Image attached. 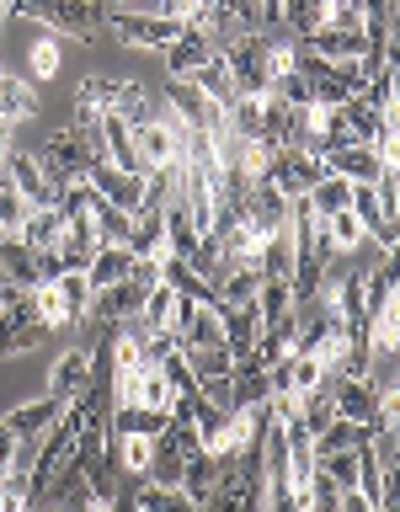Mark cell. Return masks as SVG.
<instances>
[{
  "label": "cell",
  "instance_id": "2",
  "mask_svg": "<svg viewBox=\"0 0 400 512\" xmlns=\"http://www.w3.org/2000/svg\"><path fill=\"white\" fill-rule=\"evenodd\" d=\"M262 182L278 192L283 203H294V198H310V192L326 182V166H320V155H310V150H278Z\"/></svg>",
  "mask_w": 400,
  "mask_h": 512
},
{
  "label": "cell",
  "instance_id": "25",
  "mask_svg": "<svg viewBox=\"0 0 400 512\" xmlns=\"http://www.w3.org/2000/svg\"><path fill=\"white\" fill-rule=\"evenodd\" d=\"M171 315H176V294L166 283H155L150 294L139 299V315H134V326L139 331H171Z\"/></svg>",
  "mask_w": 400,
  "mask_h": 512
},
{
  "label": "cell",
  "instance_id": "18",
  "mask_svg": "<svg viewBox=\"0 0 400 512\" xmlns=\"http://www.w3.org/2000/svg\"><path fill=\"white\" fill-rule=\"evenodd\" d=\"M160 107H166L176 123H187V128H203V118H208V102L198 96L192 80H166V86H160Z\"/></svg>",
  "mask_w": 400,
  "mask_h": 512
},
{
  "label": "cell",
  "instance_id": "17",
  "mask_svg": "<svg viewBox=\"0 0 400 512\" xmlns=\"http://www.w3.org/2000/svg\"><path fill=\"white\" fill-rule=\"evenodd\" d=\"M38 112H43L38 107V91H32L22 75H0V123L16 128V123H32Z\"/></svg>",
  "mask_w": 400,
  "mask_h": 512
},
{
  "label": "cell",
  "instance_id": "41",
  "mask_svg": "<svg viewBox=\"0 0 400 512\" xmlns=\"http://www.w3.org/2000/svg\"><path fill=\"white\" fill-rule=\"evenodd\" d=\"M32 304H38V326H43V331L70 326V310H64V299H59L54 283H38V288H32Z\"/></svg>",
  "mask_w": 400,
  "mask_h": 512
},
{
  "label": "cell",
  "instance_id": "46",
  "mask_svg": "<svg viewBox=\"0 0 400 512\" xmlns=\"http://www.w3.org/2000/svg\"><path fill=\"white\" fill-rule=\"evenodd\" d=\"M22 219H27V203L16 198V187H11V176L0 171V240L22 230Z\"/></svg>",
  "mask_w": 400,
  "mask_h": 512
},
{
  "label": "cell",
  "instance_id": "49",
  "mask_svg": "<svg viewBox=\"0 0 400 512\" xmlns=\"http://www.w3.org/2000/svg\"><path fill=\"white\" fill-rule=\"evenodd\" d=\"M16 459H22V438H16V432L0 422V475H11Z\"/></svg>",
  "mask_w": 400,
  "mask_h": 512
},
{
  "label": "cell",
  "instance_id": "15",
  "mask_svg": "<svg viewBox=\"0 0 400 512\" xmlns=\"http://www.w3.org/2000/svg\"><path fill=\"white\" fill-rule=\"evenodd\" d=\"M0 283L16 288V294H32V288L43 283V278H38V256H32L16 235L0 240Z\"/></svg>",
  "mask_w": 400,
  "mask_h": 512
},
{
  "label": "cell",
  "instance_id": "43",
  "mask_svg": "<svg viewBox=\"0 0 400 512\" xmlns=\"http://www.w3.org/2000/svg\"><path fill=\"white\" fill-rule=\"evenodd\" d=\"M59 38H48V32H43V38L38 43H32L27 48V70H32V80H54L59 75Z\"/></svg>",
  "mask_w": 400,
  "mask_h": 512
},
{
  "label": "cell",
  "instance_id": "27",
  "mask_svg": "<svg viewBox=\"0 0 400 512\" xmlns=\"http://www.w3.org/2000/svg\"><path fill=\"white\" fill-rule=\"evenodd\" d=\"M256 288H262V272H256V267H230V272L219 278L214 294H219L224 310H235V304H251V299H256Z\"/></svg>",
  "mask_w": 400,
  "mask_h": 512
},
{
  "label": "cell",
  "instance_id": "20",
  "mask_svg": "<svg viewBox=\"0 0 400 512\" xmlns=\"http://www.w3.org/2000/svg\"><path fill=\"white\" fill-rule=\"evenodd\" d=\"M395 118H400V112H395ZM336 128L347 134V144H363V150H368V144H374V134L384 128V118L363 107V96H352V102L336 107Z\"/></svg>",
  "mask_w": 400,
  "mask_h": 512
},
{
  "label": "cell",
  "instance_id": "24",
  "mask_svg": "<svg viewBox=\"0 0 400 512\" xmlns=\"http://www.w3.org/2000/svg\"><path fill=\"white\" fill-rule=\"evenodd\" d=\"M182 352L192 358V352H224V326H219V310H198L187 320L182 331Z\"/></svg>",
  "mask_w": 400,
  "mask_h": 512
},
{
  "label": "cell",
  "instance_id": "29",
  "mask_svg": "<svg viewBox=\"0 0 400 512\" xmlns=\"http://www.w3.org/2000/svg\"><path fill=\"white\" fill-rule=\"evenodd\" d=\"M262 102L267 96H235V107L224 112V123H230L235 139H246V144L262 139Z\"/></svg>",
  "mask_w": 400,
  "mask_h": 512
},
{
  "label": "cell",
  "instance_id": "42",
  "mask_svg": "<svg viewBox=\"0 0 400 512\" xmlns=\"http://www.w3.org/2000/svg\"><path fill=\"white\" fill-rule=\"evenodd\" d=\"M363 22H368V0H336V6H326V27L331 32H352V38H363Z\"/></svg>",
  "mask_w": 400,
  "mask_h": 512
},
{
  "label": "cell",
  "instance_id": "21",
  "mask_svg": "<svg viewBox=\"0 0 400 512\" xmlns=\"http://www.w3.org/2000/svg\"><path fill=\"white\" fill-rule=\"evenodd\" d=\"M214 486H219V459H214V454H203V448H198V454L187 459V470H182V486H176V491H182L192 507H203L208 496H214Z\"/></svg>",
  "mask_w": 400,
  "mask_h": 512
},
{
  "label": "cell",
  "instance_id": "23",
  "mask_svg": "<svg viewBox=\"0 0 400 512\" xmlns=\"http://www.w3.org/2000/svg\"><path fill=\"white\" fill-rule=\"evenodd\" d=\"M128 267H134V256H128V251H118V246H96L91 267H86V283H91V294H102V288L123 283V278H128Z\"/></svg>",
  "mask_w": 400,
  "mask_h": 512
},
{
  "label": "cell",
  "instance_id": "9",
  "mask_svg": "<svg viewBox=\"0 0 400 512\" xmlns=\"http://www.w3.org/2000/svg\"><path fill=\"white\" fill-rule=\"evenodd\" d=\"M80 182L91 187V198L123 208V214H134V208H139V182H134V176H123V171H112L107 160H91V171L80 176Z\"/></svg>",
  "mask_w": 400,
  "mask_h": 512
},
{
  "label": "cell",
  "instance_id": "22",
  "mask_svg": "<svg viewBox=\"0 0 400 512\" xmlns=\"http://www.w3.org/2000/svg\"><path fill=\"white\" fill-rule=\"evenodd\" d=\"M91 224H96V246H118L128 251V235H134V214H123V208H112L102 198H91Z\"/></svg>",
  "mask_w": 400,
  "mask_h": 512
},
{
  "label": "cell",
  "instance_id": "6",
  "mask_svg": "<svg viewBox=\"0 0 400 512\" xmlns=\"http://www.w3.org/2000/svg\"><path fill=\"white\" fill-rule=\"evenodd\" d=\"M219 326H224V358L235 363H246L256 342H262V315H256V299L251 304H235V310H219Z\"/></svg>",
  "mask_w": 400,
  "mask_h": 512
},
{
  "label": "cell",
  "instance_id": "38",
  "mask_svg": "<svg viewBox=\"0 0 400 512\" xmlns=\"http://www.w3.org/2000/svg\"><path fill=\"white\" fill-rule=\"evenodd\" d=\"M336 422V406H331V390H315V395H299V427L310 432H326Z\"/></svg>",
  "mask_w": 400,
  "mask_h": 512
},
{
  "label": "cell",
  "instance_id": "48",
  "mask_svg": "<svg viewBox=\"0 0 400 512\" xmlns=\"http://www.w3.org/2000/svg\"><path fill=\"white\" fill-rule=\"evenodd\" d=\"M128 283L150 294V288L160 283V262H150V256H134V267H128Z\"/></svg>",
  "mask_w": 400,
  "mask_h": 512
},
{
  "label": "cell",
  "instance_id": "3",
  "mask_svg": "<svg viewBox=\"0 0 400 512\" xmlns=\"http://www.w3.org/2000/svg\"><path fill=\"white\" fill-rule=\"evenodd\" d=\"M187 134H192V128H187V123H176L171 112L160 107V112H155V118L144 123V128H134V150H139V166H144V171H160V166H171Z\"/></svg>",
  "mask_w": 400,
  "mask_h": 512
},
{
  "label": "cell",
  "instance_id": "19",
  "mask_svg": "<svg viewBox=\"0 0 400 512\" xmlns=\"http://www.w3.org/2000/svg\"><path fill=\"white\" fill-rule=\"evenodd\" d=\"M59 235H64V219H59V208H27L22 230H16V240H22V246H27L32 256L54 251V246H59Z\"/></svg>",
  "mask_w": 400,
  "mask_h": 512
},
{
  "label": "cell",
  "instance_id": "10",
  "mask_svg": "<svg viewBox=\"0 0 400 512\" xmlns=\"http://www.w3.org/2000/svg\"><path fill=\"white\" fill-rule=\"evenodd\" d=\"M86 384H91V347H70V352H59L54 368H48V395L70 406V400H75L80 390H86Z\"/></svg>",
  "mask_w": 400,
  "mask_h": 512
},
{
  "label": "cell",
  "instance_id": "30",
  "mask_svg": "<svg viewBox=\"0 0 400 512\" xmlns=\"http://www.w3.org/2000/svg\"><path fill=\"white\" fill-rule=\"evenodd\" d=\"M59 288V299H64V310H70V326H86V315H91V283H86V272H64V278H54Z\"/></svg>",
  "mask_w": 400,
  "mask_h": 512
},
{
  "label": "cell",
  "instance_id": "33",
  "mask_svg": "<svg viewBox=\"0 0 400 512\" xmlns=\"http://www.w3.org/2000/svg\"><path fill=\"white\" fill-rule=\"evenodd\" d=\"M198 278L208 283V288H219V278L230 272V256H224V246H219V235H203L198 240V251H192V262H187Z\"/></svg>",
  "mask_w": 400,
  "mask_h": 512
},
{
  "label": "cell",
  "instance_id": "50",
  "mask_svg": "<svg viewBox=\"0 0 400 512\" xmlns=\"http://www.w3.org/2000/svg\"><path fill=\"white\" fill-rule=\"evenodd\" d=\"M336 512H374V507H368L358 491H342V502H336Z\"/></svg>",
  "mask_w": 400,
  "mask_h": 512
},
{
  "label": "cell",
  "instance_id": "35",
  "mask_svg": "<svg viewBox=\"0 0 400 512\" xmlns=\"http://www.w3.org/2000/svg\"><path fill=\"white\" fill-rule=\"evenodd\" d=\"M326 240H331V256H358L363 224L352 219V208H342V214H326Z\"/></svg>",
  "mask_w": 400,
  "mask_h": 512
},
{
  "label": "cell",
  "instance_id": "26",
  "mask_svg": "<svg viewBox=\"0 0 400 512\" xmlns=\"http://www.w3.org/2000/svg\"><path fill=\"white\" fill-rule=\"evenodd\" d=\"M283 27H288V38H294V43L315 38V32L326 27V6H320V0H288V6H283Z\"/></svg>",
  "mask_w": 400,
  "mask_h": 512
},
{
  "label": "cell",
  "instance_id": "28",
  "mask_svg": "<svg viewBox=\"0 0 400 512\" xmlns=\"http://www.w3.org/2000/svg\"><path fill=\"white\" fill-rule=\"evenodd\" d=\"M160 251H166V219H160V214H139L134 235H128V256H150V262H160Z\"/></svg>",
  "mask_w": 400,
  "mask_h": 512
},
{
  "label": "cell",
  "instance_id": "8",
  "mask_svg": "<svg viewBox=\"0 0 400 512\" xmlns=\"http://www.w3.org/2000/svg\"><path fill=\"white\" fill-rule=\"evenodd\" d=\"M64 411H70L64 400H54V395H38V400H22V406H11L6 416H0V422H6V427H11L22 443H38V438H43V432L59 422Z\"/></svg>",
  "mask_w": 400,
  "mask_h": 512
},
{
  "label": "cell",
  "instance_id": "1",
  "mask_svg": "<svg viewBox=\"0 0 400 512\" xmlns=\"http://www.w3.org/2000/svg\"><path fill=\"white\" fill-rule=\"evenodd\" d=\"M6 16H32L38 27H48V38H70L86 43L96 27H102V6H86V0H54V6H22V0H6Z\"/></svg>",
  "mask_w": 400,
  "mask_h": 512
},
{
  "label": "cell",
  "instance_id": "40",
  "mask_svg": "<svg viewBox=\"0 0 400 512\" xmlns=\"http://www.w3.org/2000/svg\"><path fill=\"white\" fill-rule=\"evenodd\" d=\"M134 406H144V411H166V406H171V384H166V374H160V368H144V374H139Z\"/></svg>",
  "mask_w": 400,
  "mask_h": 512
},
{
  "label": "cell",
  "instance_id": "31",
  "mask_svg": "<svg viewBox=\"0 0 400 512\" xmlns=\"http://www.w3.org/2000/svg\"><path fill=\"white\" fill-rule=\"evenodd\" d=\"M112 118H123L128 128H144L155 118V102H150V91H144V80H123V91H118V112Z\"/></svg>",
  "mask_w": 400,
  "mask_h": 512
},
{
  "label": "cell",
  "instance_id": "37",
  "mask_svg": "<svg viewBox=\"0 0 400 512\" xmlns=\"http://www.w3.org/2000/svg\"><path fill=\"white\" fill-rule=\"evenodd\" d=\"M262 70H267V86L283 75L299 70V43L294 38H267V54H262Z\"/></svg>",
  "mask_w": 400,
  "mask_h": 512
},
{
  "label": "cell",
  "instance_id": "45",
  "mask_svg": "<svg viewBox=\"0 0 400 512\" xmlns=\"http://www.w3.org/2000/svg\"><path fill=\"white\" fill-rule=\"evenodd\" d=\"M347 198H352V187L342 182V176H326V182H320V187L310 192V208H315L320 219H326V214H342Z\"/></svg>",
  "mask_w": 400,
  "mask_h": 512
},
{
  "label": "cell",
  "instance_id": "5",
  "mask_svg": "<svg viewBox=\"0 0 400 512\" xmlns=\"http://www.w3.org/2000/svg\"><path fill=\"white\" fill-rule=\"evenodd\" d=\"M96 150H102V160L112 171L144 182V166H139V150H134V128H128L123 118H112V112H107V118L96 123Z\"/></svg>",
  "mask_w": 400,
  "mask_h": 512
},
{
  "label": "cell",
  "instance_id": "16",
  "mask_svg": "<svg viewBox=\"0 0 400 512\" xmlns=\"http://www.w3.org/2000/svg\"><path fill=\"white\" fill-rule=\"evenodd\" d=\"M395 256H379L374 267L363 272V315L374 320V315H384V310H395Z\"/></svg>",
  "mask_w": 400,
  "mask_h": 512
},
{
  "label": "cell",
  "instance_id": "7",
  "mask_svg": "<svg viewBox=\"0 0 400 512\" xmlns=\"http://www.w3.org/2000/svg\"><path fill=\"white\" fill-rule=\"evenodd\" d=\"M11 176V187H16V198H22L27 208H54V192H48V176L38 166V155L32 150H11L6 155V166H0Z\"/></svg>",
  "mask_w": 400,
  "mask_h": 512
},
{
  "label": "cell",
  "instance_id": "39",
  "mask_svg": "<svg viewBox=\"0 0 400 512\" xmlns=\"http://www.w3.org/2000/svg\"><path fill=\"white\" fill-rule=\"evenodd\" d=\"M363 336H368V347H374V358H390V352L400 347V310H384V315H374Z\"/></svg>",
  "mask_w": 400,
  "mask_h": 512
},
{
  "label": "cell",
  "instance_id": "51",
  "mask_svg": "<svg viewBox=\"0 0 400 512\" xmlns=\"http://www.w3.org/2000/svg\"><path fill=\"white\" fill-rule=\"evenodd\" d=\"M0 75H6V64H0Z\"/></svg>",
  "mask_w": 400,
  "mask_h": 512
},
{
  "label": "cell",
  "instance_id": "47",
  "mask_svg": "<svg viewBox=\"0 0 400 512\" xmlns=\"http://www.w3.org/2000/svg\"><path fill=\"white\" fill-rule=\"evenodd\" d=\"M288 384H294V395H315L326 384V368L315 358H288Z\"/></svg>",
  "mask_w": 400,
  "mask_h": 512
},
{
  "label": "cell",
  "instance_id": "14",
  "mask_svg": "<svg viewBox=\"0 0 400 512\" xmlns=\"http://www.w3.org/2000/svg\"><path fill=\"white\" fill-rule=\"evenodd\" d=\"M139 299H144V288H134V283H112V288H102V294L91 299V315L86 320H96V326H123V320H134L139 315Z\"/></svg>",
  "mask_w": 400,
  "mask_h": 512
},
{
  "label": "cell",
  "instance_id": "44",
  "mask_svg": "<svg viewBox=\"0 0 400 512\" xmlns=\"http://www.w3.org/2000/svg\"><path fill=\"white\" fill-rule=\"evenodd\" d=\"M0 512H32V480H27V470L0 475Z\"/></svg>",
  "mask_w": 400,
  "mask_h": 512
},
{
  "label": "cell",
  "instance_id": "36",
  "mask_svg": "<svg viewBox=\"0 0 400 512\" xmlns=\"http://www.w3.org/2000/svg\"><path fill=\"white\" fill-rule=\"evenodd\" d=\"M256 315H262V326H272V320H283V315H294V288L262 278V288H256Z\"/></svg>",
  "mask_w": 400,
  "mask_h": 512
},
{
  "label": "cell",
  "instance_id": "13",
  "mask_svg": "<svg viewBox=\"0 0 400 512\" xmlns=\"http://www.w3.org/2000/svg\"><path fill=\"white\" fill-rule=\"evenodd\" d=\"M203 64H214V38H203V32L182 27V38L166 48V75H171V80H192Z\"/></svg>",
  "mask_w": 400,
  "mask_h": 512
},
{
  "label": "cell",
  "instance_id": "4",
  "mask_svg": "<svg viewBox=\"0 0 400 512\" xmlns=\"http://www.w3.org/2000/svg\"><path fill=\"white\" fill-rule=\"evenodd\" d=\"M102 22L118 32V38L128 43V48H166L182 38V22H166V16H144V11H107Z\"/></svg>",
  "mask_w": 400,
  "mask_h": 512
},
{
  "label": "cell",
  "instance_id": "34",
  "mask_svg": "<svg viewBox=\"0 0 400 512\" xmlns=\"http://www.w3.org/2000/svg\"><path fill=\"white\" fill-rule=\"evenodd\" d=\"M374 347H368V336H347V347H342V358H336V368L331 374L336 379H368L374 374Z\"/></svg>",
  "mask_w": 400,
  "mask_h": 512
},
{
  "label": "cell",
  "instance_id": "12",
  "mask_svg": "<svg viewBox=\"0 0 400 512\" xmlns=\"http://www.w3.org/2000/svg\"><path fill=\"white\" fill-rule=\"evenodd\" d=\"M171 203H182V160H171V166H160V171H144L134 219L139 214H166Z\"/></svg>",
  "mask_w": 400,
  "mask_h": 512
},
{
  "label": "cell",
  "instance_id": "32",
  "mask_svg": "<svg viewBox=\"0 0 400 512\" xmlns=\"http://www.w3.org/2000/svg\"><path fill=\"white\" fill-rule=\"evenodd\" d=\"M134 507H139V512H198L182 491H171V486H150V480H134Z\"/></svg>",
  "mask_w": 400,
  "mask_h": 512
},
{
  "label": "cell",
  "instance_id": "11",
  "mask_svg": "<svg viewBox=\"0 0 400 512\" xmlns=\"http://www.w3.org/2000/svg\"><path fill=\"white\" fill-rule=\"evenodd\" d=\"M320 166H326V176H342L347 187H374L384 171L374 160V150H363V144H342V150L320 155Z\"/></svg>",
  "mask_w": 400,
  "mask_h": 512
},
{
  "label": "cell",
  "instance_id": "52",
  "mask_svg": "<svg viewBox=\"0 0 400 512\" xmlns=\"http://www.w3.org/2000/svg\"><path fill=\"white\" fill-rule=\"evenodd\" d=\"M54 512H59V507H54Z\"/></svg>",
  "mask_w": 400,
  "mask_h": 512
}]
</instances>
